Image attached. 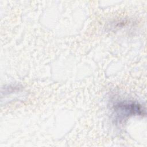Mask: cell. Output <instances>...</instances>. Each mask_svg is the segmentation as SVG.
Here are the masks:
<instances>
[{
	"instance_id": "obj_1",
	"label": "cell",
	"mask_w": 147,
	"mask_h": 147,
	"mask_svg": "<svg viewBox=\"0 0 147 147\" xmlns=\"http://www.w3.org/2000/svg\"><path fill=\"white\" fill-rule=\"evenodd\" d=\"M113 115L116 122L121 123L133 115H143L145 110L140 103L133 101H119L113 105Z\"/></svg>"
}]
</instances>
